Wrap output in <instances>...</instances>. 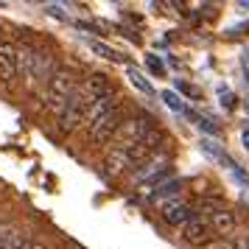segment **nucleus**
<instances>
[{
	"instance_id": "nucleus-7",
	"label": "nucleus",
	"mask_w": 249,
	"mask_h": 249,
	"mask_svg": "<svg viewBox=\"0 0 249 249\" xmlns=\"http://www.w3.org/2000/svg\"><path fill=\"white\" fill-rule=\"evenodd\" d=\"M182 241L191 244V247H204V244L213 241V230H210V224L204 218H196L193 215L191 221L182 227Z\"/></svg>"
},
{
	"instance_id": "nucleus-16",
	"label": "nucleus",
	"mask_w": 249,
	"mask_h": 249,
	"mask_svg": "<svg viewBox=\"0 0 249 249\" xmlns=\"http://www.w3.org/2000/svg\"><path fill=\"white\" fill-rule=\"evenodd\" d=\"M162 101L168 104L174 112H188V109H185V104H182V98L177 95V92H168V90H165V92H162Z\"/></svg>"
},
{
	"instance_id": "nucleus-13",
	"label": "nucleus",
	"mask_w": 249,
	"mask_h": 249,
	"mask_svg": "<svg viewBox=\"0 0 249 249\" xmlns=\"http://www.w3.org/2000/svg\"><path fill=\"white\" fill-rule=\"evenodd\" d=\"M179 191H182V179L162 182V185H157V191L151 193V202H165L168 196H177Z\"/></svg>"
},
{
	"instance_id": "nucleus-9",
	"label": "nucleus",
	"mask_w": 249,
	"mask_h": 249,
	"mask_svg": "<svg viewBox=\"0 0 249 249\" xmlns=\"http://www.w3.org/2000/svg\"><path fill=\"white\" fill-rule=\"evenodd\" d=\"M193 218V207L188 202H165L162 204V221L171 227H185Z\"/></svg>"
},
{
	"instance_id": "nucleus-21",
	"label": "nucleus",
	"mask_w": 249,
	"mask_h": 249,
	"mask_svg": "<svg viewBox=\"0 0 249 249\" xmlns=\"http://www.w3.org/2000/svg\"><path fill=\"white\" fill-rule=\"evenodd\" d=\"M28 249H48V247L42 244V241H34V238H31V244H28Z\"/></svg>"
},
{
	"instance_id": "nucleus-1",
	"label": "nucleus",
	"mask_w": 249,
	"mask_h": 249,
	"mask_svg": "<svg viewBox=\"0 0 249 249\" xmlns=\"http://www.w3.org/2000/svg\"><path fill=\"white\" fill-rule=\"evenodd\" d=\"M76 87H79V81L73 76V70L59 68L51 76V81L45 84V90H42V107H45V112H53L59 118V112L65 109V104L70 101V95H73Z\"/></svg>"
},
{
	"instance_id": "nucleus-10",
	"label": "nucleus",
	"mask_w": 249,
	"mask_h": 249,
	"mask_svg": "<svg viewBox=\"0 0 249 249\" xmlns=\"http://www.w3.org/2000/svg\"><path fill=\"white\" fill-rule=\"evenodd\" d=\"M207 224H210V230H213V235H230V232L238 227V218H235V213H232V210L218 207V210H213V213H210Z\"/></svg>"
},
{
	"instance_id": "nucleus-19",
	"label": "nucleus",
	"mask_w": 249,
	"mask_h": 249,
	"mask_svg": "<svg viewBox=\"0 0 249 249\" xmlns=\"http://www.w3.org/2000/svg\"><path fill=\"white\" fill-rule=\"evenodd\" d=\"M28 244H31V238L25 235L23 241H17V244H14V247H6V249H28Z\"/></svg>"
},
{
	"instance_id": "nucleus-6",
	"label": "nucleus",
	"mask_w": 249,
	"mask_h": 249,
	"mask_svg": "<svg viewBox=\"0 0 249 249\" xmlns=\"http://www.w3.org/2000/svg\"><path fill=\"white\" fill-rule=\"evenodd\" d=\"M17 76H20V70H17V45L9 42V39H0V81L14 84Z\"/></svg>"
},
{
	"instance_id": "nucleus-17",
	"label": "nucleus",
	"mask_w": 249,
	"mask_h": 249,
	"mask_svg": "<svg viewBox=\"0 0 249 249\" xmlns=\"http://www.w3.org/2000/svg\"><path fill=\"white\" fill-rule=\"evenodd\" d=\"M90 51H92V53H98L101 59H118V53H115L112 48L104 45V42H95V39L90 42Z\"/></svg>"
},
{
	"instance_id": "nucleus-4",
	"label": "nucleus",
	"mask_w": 249,
	"mask_h": 249,
	"mask_svg": "<svg viewBox=\"0 0 249 249\" xmlns=\"http://www.w3.org/2000/svg\"><path fill=\"white\" fill-rule=\"evenodd\" d=\"M154 129H157V126H154V121H151L148 115H132V118H124V124L118 129L115 140H118V146H132V143H140V140H143L148 132H154Z\"/></svg>"
},
{
	"instance_id": "nucleus-14",
	"label": "nucleus",
	"mask_w": 249,
	"mask_h": 249,
	"mask_svg": "<svg viewBox=\"0 0 249 249\" xmlns=\"http://www.w3.org/2000/svg\"><path fill=\"white\" fill-rule=\"evenodd\" d=\"M202 151H204V154H207V157H213V160H221V162H227V165L232 168V162L227 160V154H224V151H221V148H218V146H215L213 140H202Z\"/></svg>"
},
{
	"instance_id": "nucleus-12",
	"label": "nucleus",
	"mask_w": 249,
	"mask_h": 249,
	"mask_svg": "<svg viewBox=\"0 0 249 249\" xmlns=\"http://www.w3.org/2000/svg\"><path fill=\"white\" fill-rule=\"evenodd\" d=\"M23 238H25V232L17 224H12V221H0V249L14 247V244L23 241Z\"/></svg>"
},
{
	"instance_id": "nucleus-2",
	"label": "nucleus",
	"mask_w": 249,
	"mask_h": 249,
	"mask_svg": "<svg viewBox=\"0 0 249 249\" xmlns=\"http://www.w3.org/2000/svg\"><path fill=\"white\" fill-rule=\"evenodd\" d=\"M90 107H92V101L84 95V92L76 87L73 90V95H70V101L65 104V109L59 112V132L62 135H73L76 129H79L84 121H87V112H90Z\"/></svg>"
},
{
	"instance_id": "nucleus-5",
	"label": "nucleus",
	"mask_w": 249,
	"mask_h": 249,
	"mask_svg": "<svg viewBox=\"0 0 249 249\" xmlns=\"http://www.w3.org/2000/svg\"><path fill=\"white\" fill-rule=\"evenodd\" d=\"M124 107H118L115 112L104 115L98 124L90 126V135H87V140H90L92 146H107L109 140H112L115 135H118V129H121V124H124Z\"/></svg>"
},
{
	"instance_id": "nucleus-8",
	"label": "nucleus",
	"mask_w": 249,
	"mask_h": 249,
	"mask_svg": "<svg viewBox=\"0 0 249 249\" xmlns=\"http://www.w3.org/2000/svg\"><path fill=\"white\" fill-rule=\"evenodd\" d=\"M118 107H124V101H121V98H118L112 90H109L107 95H101V98H95V101H92V107H90V112H87V121H84V124H87V126L98 124L104 115L115 112Z\"/></svg>"
},
{
	"instance_id": "nucleus-24",
	"label": "nucleus",
	"mask_w": 249,
	"mask_h": 249,
	"mask_svg": "<svg viewBox=\"0 0 249 249\" xmlns=\"http://www.w3.org/2000/svg\"><path fill=\"white\" fill-rule=\"evenodd\" d=\"M247 109H249V101H247Z\"/></svg>"
},
{
	"instance_id": "nucleus-23",
	"label": "nucleus",
	"mask_w": 249,
	"mask_h": 249,
	"mask_svg": "<svg viewBox=\"0 0 249 249\" xmlns=\"http://www.w3.org/2000/svg\"><path fill=\"white\" fill-rule=\"evenodd\" d=\"M238 247H241V249H249V238H247V241H241Z\"/></svg>"
},
{
	"instance_id": "nucleus-11",
	"label": "nucleus",
	"mask_w": 249,
	"mask_h": 249,
	"mask_svg": "<svg viewBox=\"0 0 249 249\" xmlns=\"http://www.w3.org/2000/svg\"><path fill=\"white\" fill-rule=\"evenodd\" d=\"M104 168H107V174H109V177H124L126 171L132 168L126 148L124 146H112V151L104 157Z\"/></svg>"
},
{
	"instance_id": "nucleus-15",
	"label": "nucleus",
	"mask_w": 249,
	"mask_h": 249,
	"mask_svg": "<svg viewBox=\"0 0 249 249\" xmlns=\"http://www.w3.org/2000/svg\"><path fill=\"white\" fill-rule=\"evenodd\" d=\"M129 81H132V84H135L140 92H146V95H154V87H151V84H148V81L143 79L137 70H129Z\"/></svg>"
},
{
	"instance_id": "nucleus-20",
	"label": "nucleus",
	"mask_w": 249,
	"mask_h": 249,
	"mask_svg": "<svg viewBox=\"0 0 249 249\" xmlns=\"http://www.w3.org/2000/svg\"><path fill=\"white\" fill-rule=\"evenodd\" d=\"M221 98H224V107H227V109H232V107H235V98H232L230 92H221Z\"/></svg>"
},
{
	"instance_id": "nucleus-18",
	"label": "nucleus",
	"mask_w": 249,
	"mask_h": 249,
	"mask_svg": "<svg viewBox=\"0 0 249 249\" xmlns=\"http://www.w3.org/2000/svg\"><path fill=\"white\" fill-rule=\"evenodd\" d=\"M148 68L154 70L157 76H162V73H165V68H162V62H160L157 56H148Z\"/></svg>"
},
{
	"instance_id": "nucleus-22",
	"label": "nucleus",
	"mask_w": 249,
	"mask_h": 249,
	"mask_svg": "<svg viewBox=\"0 0 249 249\" xmlns=\"http://www.w3.org/2000/svg\"><path fill=\"white\" fill-rule=\"evenodd\" d=\"M244 146L249 148V129H247V132H244Z\"/></svg>"
},
{
	"instance_id": "nucleus-3",
	"label": "nucleus",
	"mask_w": 249,
	"mask_h": 249,
	"mask_svg": "<svg viewBox=\"0 0 249 249\" xmlns=\"http://www.w3.org/2000/svg\"><path fill=\"white\" fill-rule=\"evenodd\" d=\"M56 59L51 51H42V48H34V59H31V68L25 73V87L28 90H36V87H42L45 90V84L51 81V76L56 73Z\"/></svg>"
}]
</instances>
